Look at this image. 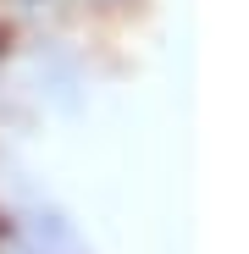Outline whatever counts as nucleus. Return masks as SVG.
<instances>
[{"instance_id":"f257e3e1","label":"nucleus","mask_w":249,"mask_h":254,"mask_svg":"<svg viewBox=\"0 0 249 254\" xmlns=\"http://www.w3.org/2000/svg\"><path fill=\"white\" fill-rule=\"evenodd\" d=\"M22 254H89V243L61 210H33L22 221Z\"/></svg>"},{"instance_id":"f03ea898","label":"nucleus","mask_w":249,"mask_h":254,"mask_svg":"<svg viewBox=\"0 0 249 254\" xmlns=\"http://www.w3.org/2000/svg\"><path fill=\"white\" fill-rule=\"evenodd\" d=\"M6 39H11V33H6V28H0V50H6Z\"/></svg>"},{"instance_id":"7ed1b4c3","label":"nucleus","mask_w":249,"mask_h":254,"mask_svg":"<svg viewBox=\"0 0 249 254\" xmlns=\"http://www.w3.org/2000/svg\"><path fill=\"white\" fill-rule=\"evenodd\" d=\"M0 232H6V227H0Z\"/></svg>"}]
</instances>
